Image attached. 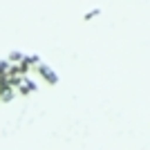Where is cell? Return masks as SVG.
<instances>
[{
	"label": "cell",
	"instance_id": "2",
	"mask_svg": "<svg viewBox=\"0 0 150 150\" xmlns=\"http://www.w3.org/2000/svg\"><path fill=\"white\" fill-rule=\"evenodd\" d=\"M13 99H16V90L9 83L0 81V103H11Z\"/></svg>",
	"mask_w": 150,
	"mask_h": 150
},
{
	"label": "cell",
	"instance_id": "1",
	"mask_svg": "<svg viewBox=\"0 0 150 150\" xmlns=\"http://www.w3.org/2000/svg\"><path fill=\"white\" fill-rule=\"evenodd\" d=\"M31 76H34L38 83H45V85H52V88H54V85H58V81H61V76L56 74V69L50 67L47 63H40V65L31 72Z\"/></svg>",
	"mask_w": 150,
	"mask_h": 150
},
{
	"label": "cell",
	"instance_id": "3",
	"mask_svg": "<svg viewBox=\"0 0 150 150\" xmlns=\"http://www.w3.org/2000/svg\"><path fill=\"white\" fill-rule=\"evenodd\" d=\"M96 16H101V9H92V11H88L85 16H83V20L88 23V20H92V18H96Z\"/></svg>",
	"mask_w": 150,
	"mask_h": 150
}]
</instances>
